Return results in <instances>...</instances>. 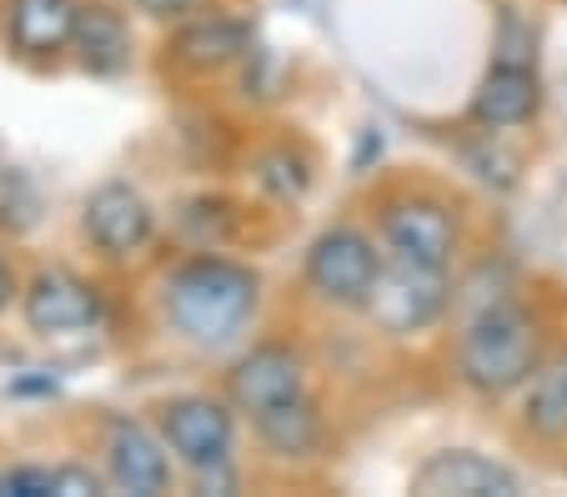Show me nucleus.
Here are the masks:
<instances>
[{
  "label": "nucleus",
  "mask_w": 567,
  "mask_h": 497,
  "mask_svg": "<svg viewBox=\"0 0 567 497\" xmlns=\"http://www.w3.org/2000/svg\"><path fill=\"white\" fill-rule=\"evenodd\" d=\"M257 302H261V277L231 257H192L161 287L166 322L196 346H226L251 322Z\"/></svg>",
  "instance_id": "f257e3e1"
},
{
  "label": "nucleus",
  "mask_w": 567,
  "mask_h": 497,
  "mask_svg": "<svg viewBox=\"0 0 567 497\" xmlns=\"http://www.w3.org/2000/svg\"><path fill=\"white\" fill-rule=\"evenodd\" d=\"M543 362V332H537V317L523 302L503 297V302H487L482 312L467 317L457 336V377L467 392L477 397H507V392H523L527 377Z\"/></svg>",
  "instance_id": "f03ea898"
},
{
  "label": "nucleus",
  "mask_w": 567,
  "mask_h": 497,
  "mask_svg": "<svg viewBox=\"0 0 567 497\" xmlns=\"http://www.w3.org/2000/svg\"><path fill=\"white\" fill-rule=\"evenodd\" d=\"M447 302H452L447 267H422V261H408V257H392V251H386L382 277H377L362 312L372 317V327L386 336H422L427 327L442 322Z\"/></svg>",
  "instance_id": "7ed1b4c3"
},
{
  "label": "nucleus",
  "mask_w": 567,
  "mask_h": 497,
  "mask_svg": "<svg viewBox=\"0 0 567 497\" xmlns=\"http://www.w3.org/2000/svg\"><path fill=\"white\" fill-rule=\"evenodd\" d=\"M386 251L367 237L362 227H327L317 241L307 247V287L321 297L327 307H342V312H362L367 297H372L377 277H382Z\"/></svg>",
  "instance_id": "20e7f679"
},
{
  "label": "nucleus",
  "mask_w": 567,
  "mask_h": 497,
  "mask_svg": "<svg viewBox=\"0 0 567 497\" xmlns=\"http://www.w3.org/2000/svg\"><path fill=\"white\" fill-rule=\"evenodd\" d=\"M377 237H382V247L392 257L422 261V267H447V271L462 247L457 217L442 201H432V196H392V201H382Z\"/></svg>",
  "instance_id": "39448f33"
},
{
  "label": "nucleus",
  "mask_w": 567,
  "mask_h": 497,
  "mask_svg": "<svg viewBox=\"0 0 567 497\" xmlns=\"http://www.w3.org/2000/svg\"><path fill=\"white\" fill-rule=\"evenodd\" d=\"M156 427H161V443L172 447L192 473L196 467H212V463H231L236 422H231V407H226V402L172 397V402H161Z\"/></svg>",
  "instance_id": "423d86ee"
},
{
  "label": "nucleus",
  "mask_w": 567,
  "mask_h": 497,
  "mask_svg": "<svg viewBox=\"0 0 567 497\" xmlns=\"http://www.w3.org/2000/svg\"><path fill=\"white\" fill-rule=\"evenodd\" d=\"M226 392H231L236 412L261 417L277 402L307 397V362L287 342H261V346H251L247 358H236V367L226 372Z\"/></svg>",
  "instance_id": "0eeeda50"
},
{
  "label": "nucleus",
  "mask_w": 567,
  "mask_h": 497,
  "mask_svg": "<svg viewBox=\"0 0 567 497\" xmlns=\"http://www.w3.org/2000/svg\"><path fill=\"white\" fill-rule=\"evenodd\" d=\"M412 493L422 497H517L523 477L507 463L472 447H442L412 473Z\"/></svg>",
  "instance_id": "6e6552de"
},
{
  "label": "nucleus",
  "mask_w": 567,
  "mask_h": 497,
  "mask_svg": "<svg viewBox=\"0 0 567 497\" xmlns=\"http://www.w3.org/2000/svg\"><path fill=\"white\" fill-rule=\"evenodd\" d=\"M21 312L35 336L91 332V327L101 322V297H96V287L81 281L75 271H35L21 297Z\"/></svg>",
  "instance_id": "1a4fd4ad"
},
{
  "label": "nucleus",
  "mask_w": 567,
  "mask_h": 497,
  "mask_svg": "<svg viewBox=\"0 0 567 497\" xmlns=\"http://www.w3.org/2000/svg\"><path fill=\"white\" fill-rule=\"evenodd\" d=\"M81 227H86V237H91V247L96 251H106V257H131V251H141L151 241L156 217H151L146 196H141L136 186L106 182V186H96V191L86 196Z\"/></svg>",
  "instance_id": "9d476101"
},
{
  "label": "nucleus",
  "mask_w": 567,
  "mask_h": 497,
  "mask_svg": "<svg viewBox=\"0 0 567 497\" xmlns=\"http://www.w3.org/2000/svg\"><path fill=\"white\" fill-rule=\"evenodd\" d=\"M543 111V81L527 61H493V71L477 81L472 91L467 116L477 121L482 131H513L537 121Z\"/></svg>",
  "instance_id": "9b49d317"
},
{
  "label": "nucleus",
  "mask_w": 567,
  "mask_h": 497,
  "mask_svg": "<svg viewBox=\"0 0 567 497\" xmlns=\"http://www.w3.org/2000/svg\"><path fill=\"white\" fill-rule=\"evenodd\" d=\"M166 443L141 427L131 417H116L106 433V473H111V487L121 493H136V497H156L172 487V463L161 453Z\"/></svg>",
  "instance_id": "f8f14e48"
},
{
  "label": "nucleus",
  "mask_w": 567,
  "mask_h": 497,
  "mask_svg": "<svg viewBox=\"0 0 567 497\" xmlns=\"http://www.w3.org/2000/svg\"><path fill=\"white\" fill-rule=\"evenodd\" d=\"M517 417H523V433L537 437V443H547V447L567 443V346L543 352L537 372L523 387V407H517Z\"/></svg>",
  "instance_id": "ddd939ff"
},
{
  "label": "nucleus",
  "mask_w": 567,
  "mask_h": 497,
  "mask_svg": "<svg viewBox=\"0 0 567 497\" xmlns=\"http://www.w3.org/2000/svg\"><path fill=\"white\" fill-rule=\"evenodd\" d=\"M81 6L75 0H11L6 15V41L21 55H55L71 45Z\"/></svg>",
  "instance_id": "4468645a"
},
{
  "label": "nucleus",
  "mask_w": 567,
  "mask_h": 497,
  "mask_svg": "<svg viewBox=\"0 0 567 497\" xmlns=\"http://www.w3.org/2000/svg\"><path fill=\"white\" fill-rule=\"evenodd\" d=\"M75 61L86 65L91 76H121L131 65V25L111 6H81V21L71 35Z\"/></svg>",
  "instance_id": "2eb2a0df"
},
{
  "label": "nucleus",
  "mask_w": 567,
  "mask_h": 497,
  "mask_svg": "<svg viewBox=\"0 0 567 497\" xmlns=\"http://www.w3.org/2000/svg\"><path fill=\"white\" fill-rule=\"evenodd\" d=\"M257 437L271 447L277 457H311L321 447V417H317V402L311 397H291L267 407L261 417H251Z\"/></svg>",
  "instance_id": "dca6fc26"
},
{
  "label": "nucleus",
  "mask_w": 567,
  "mask_h": 497,
  "mask_svg": "<svg viewBox=\"0 0 567 497\" xmlns=\"http://www.w3.org/2000/svg\"><path fill=\"white\" fill-rule=\"evenodd\" d=\"M247 51V31L226 15H212V21H192L182 35H176V61L192 65V71H221L236 55Z\"/></svg>",
  "instance_id": "f3484780"
},
{
  "label": "nucleus",
  "mask_w": 567,
  "mask_h": 497,
  "mask_svg": "<svg viewBox=\"0 0 567 497\" xmlns=\"http://www.w3.org/2000/svg\"><path fill=\"white\" fill-rule=\"evenodd\" d=\"M307 182H311L307 162H301V156H291L287 146H281V152H271V156H261V186H267V191H277L281 201H297V196L307 191Z\"/></svg>",
  "instance_id": "a211bd4d"
},
{
  "label": "nucleus",
  "mask_w": 567,
  "mask_h": 497,
  "mask_svg": "<svg viewBox=\"0 0 567 497\" xmlns=\"http://www.w3.org/2000/svg\"><path fill=\"white\" fill-rule=\"evenodd\" d=\"M0 493H21V497L55 493V467H11L0 477Z\"/></svg>",
  "instance_id": "6ab92c4d"
},
{
  "label": "nucleus",
  "mask_w": 567,
  "mask_h": 497,
  "mask_svg": "<svg viewBox=\"0 0 567 497\" xmlns=\"http://www.w3.org/2000/svg\"><path fill=\"white\" fill-rule=\"evenodd\" d=\"M55 493H61V497H96L101 493V477L91 473V467L65 463V467H55Z\"/></svg>",
  "instance_id": "aec40b11"
},
{
  "label": "nucleus",
  "mask_w": 567,
  "mask_h": 497,
  "mask_svg": "<svg viewBox=\"0 0 567 497\" xmlns=\"http://www.w3.org/2000/svg\"><path fill=\"white\" fill-rule=\"evenodd\" d=\"M202 0H141V11L156 15V21H172V15H192Z\"/></svg>",
  "instance_id": "412c9836"
},
{
  "label": "nucleus",
  "mask_w": 567,
  "mask_h": 497,
  "mask_svg": "<svg viewBox=\"0 0 567 497\" xmlns=\"http://www.w3.org/2000/svg\"><path fill=\"white\" fill-rule=\"evenodd\" d=\"M11 297H16V277H11V267L0 261V312L11 307Z\"/></svg>",
  "instance_id": "4be33fe9"
}]
</instances>
